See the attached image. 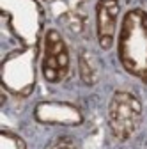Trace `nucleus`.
<instances>
[{
    "mask_svg": "<svg viewBox=\"0 0 147 149\" xmlns=\"http://www.w3.org/2000/svg\"><path fill=\"white\" fill-rule=\"evenodd\" d=\"M119 59L128 73L147 84V13L128 11L119 34Z\"/></svg>",
    "mask_w": 147,
    "mask_h": 149,
    "instance_id": "obj_1",
    "label": "nucleus"
},
{
    "mask_svg": "<svg viewBox=\"0 0 147 149\" xmlns=\"http://www.w3.org/2000/svg\"><path fill=\"white\" fill-rule=\"evenodd\" d=\"M142 123V103L128 91H117L108 105V126L117 140H128Z\"/></svg>",
    "mask_w": 147,
    "mask_h": 149,
    "instance_id": "obj_2",
    "label": "nucleus"
},
{
    "mask_svg": "<svg viewBox=\"0 0 147 149\" xmlns=\"http://www.w3.org/2000/svg\"><path fill=\"white\" fill-rule=\"evenodd\" d=\"M43 77L50 84L62 82L69 73V53L64 39L57 30H48L44 36V50H43Z\"/></svg>",
    "mask_w": 147,
    "mask_h": 149,
    "instance_id": "obj_3",
    "label": "nucleus"
},
{
    "mask_svg": "<svg viewBox=\"0 0 147 149\" xmlns=\"http://www.w3.org/2000/svg\"><path fill=\"white\" fill-rule=\"evenodd\" d=\"M119 16L117 0H99L96 6V22H98V41L103 50L112 48Z\"/></svg>",
    "mask_w": 147,
    "mask_h": 149,
    "instance_id": "obj_4",
    "label": "nucleus"
},
{
    "mask_svg": "<svg viewBox=\"0 0 147 149\" xmlns=\"http://www.w3.org/2000/svg\"><path fill=\"white\" fill-rule=\"evenodd\" d=\"M35 117L41 123L51 124H80L82 116L80 112L66 103H43L35 110Z\"/></svg>",
    "mask_w": 147,
    "mask_h": 149,
    "instance_id": "obj_5",
    "label": "nucleus"
},
{
    "mask_svg": "<svg viewBox=\"0 0 147 149\" xmlns=\"http://www.w3.org/2000/svg\"><path fill=\"white\" fill-rule=\"evenodd\" d=\"M78 68H80V77L83 80V84L87 85H94L99 78V64L96 61V57L90 52L82 50L78 55Z\"/></svg>",
    "mask_w": 147,
    "mask_h": 149,
    "instance_id": "obj_6",
    "label": "nucleus"
},
{
    "mask_svg": "<svg viewBox=\"0 0 147 149\" xmlns=\"http://www.w3.org/2000/svg\"><path fill=\"white\" fill-rule=\"evenodd\" d=\"M0 149H27V147H25V142L18 135L4 130L0 133Z\"/></svg>",
    "mask_w": 147,
    "mask_h": 149,
    "instance_id": "obj_7",
    "label": "nucleus"
},
{
    "mask_svg": "<svg viewBox=\"0 0 147 149\" xmlns=\"http://www.w3.org/2000/svg\"><path fill=\"white\" fill-rule=\"evenodd\" d=\"M48 149H78V146L71 137H59Z\"/></svg>",
    "mask_w": 147,
    "mask_h": 149,
    "instance_id": "obj_8",
    "label": "nucleus"
}]
</instances>
